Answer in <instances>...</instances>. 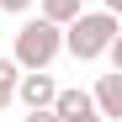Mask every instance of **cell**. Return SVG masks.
I'll return each instance as SVG.
<instances>
[{"instance_id":"9","label":"cell","mask_w":122,"mask_h":122,"mask_svg":"<svg viewBox=\"0 0 122 122\" xmlns=\"http://www.w3.org/2000/svg\"><path fill=\"white\" fill-rule=\"evenodd\" d=\"M64 122H106L101 112H80V117H64Z\"/></svg>"},{"instance_id":"3","label":"cell","mask_w":122,"mask_h":122,"mask_svg":"<svg viewBox=\"0 0 122 122\" xmlns=\"http://www.w3.org/2000/svg\"><path fill=\"white\" fill-rule=\"evenodd\" d=\"M53 96H58V85H53V74L48 69H21L16 74V101L32 112V106H53Z\"/></svg>"},{"instance_id":"4","label":"cell","mask_w":122,"mask_h":122,"mask_svg":"<svg viewBox=\"0 0 122 122\" xmlns=\"http://www.w3.org/2000/svg\"><path fill=\"white\" fill-rule=\"evenodd\" d=\"M90 106L106 117V122H117V117H122V69H112V74H101V80H96Z\"/></svg>"},{"instance_id":"10","label":"cell","mask_w":122,"mask_h":122,"mask_svg":"<svg viewBox=\"0 0 122 122\" xmlns=\"http://www.w3.org/2000/svg\"><path fill=\"white\" fill-rule=\"evenodd\" d=\"M101 11H112V16H122V0H101Z\"/></svg>"},{"instance_id":"5","label":"cell","mask_w":122,"mask_h":122,"mask_svg":"<svg viewBox=\"0 0 122 122\" xmlns=\"http://www.w3.org/2000/svg\"><path fill=\"white\" fill-rule=\"evenodd\" d=\"M32 5H37V16H48V21H58V27H64L69 16H80V11H85V0H32Z\"/></svg>"},{"instance_id":"8","label":"cell","mask_w":122,"mask_h":122,"mask_svg":"<svg viewBox=\"0 0 122 122\" xmlns=\"http://www.w3.org/2000/svg\"><path fill=\"white\" fill-rule=\"evenodd\" d=\"M0 11H11V16H27V11H32V0H0Z\"/></svg>"},{"instance_id":"2","label":"cell","mask_w":122,"mask_h":122,"mask_svg":"<svg viewBox=\"0 0 122 122\" xmlns=\"http://www.w3.org/2000/svg\"><path fill=\"white\" fill-rule=\"evenodd\" d=\"M64 53V27L48 21V16H32V21L16 27V69H48L53 58Z\"/></svg>"},{"instance_id":"1","label":"cell","mask_w":122,"mask_h":122,"mask_svg":"<svg viewBox=\"0 0 122 122\" xmlns=\"http://www.w3.org/2000/svg\"><path fill=\"white\" fill-rule=\"evenodd\" d=\"M117 32H122V27H117L112 11H80V16H69V21H64V53L80 58V64H96Z\"/></svg>"},{"instance_id":"7","label":"cell","mask_w":122,"mask_h":122,"mask_svg":"<svg viewBox=\"0 0 122 122\" xmlns=\"http://www.w3.org/2000/svg\"><path fill=\"white\" fill-rule=\"evenodd\" d=\"M21 122H58V117H53V106H32V112H27Z\"/></svg>"},{"instance_id":"6","label":"cell","mask_w":122,"mask_h":122,"mask_svg":"<svg viewBox=\"0 0 122 122\" xmlns=\"http://www.w3.org/2000/svg\"><path fill=\"white\" fill-rule=\"evenodd\" d=\"M16 74H21V69H16V58H0V112L16 101Z\"/></svg>"}]
</instances>
